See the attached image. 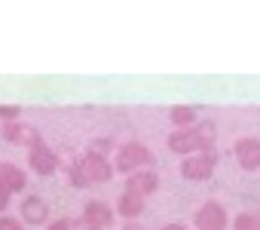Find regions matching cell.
Returning <instances> with one entry per match:
<instances>
[{"label":"cell","instance_id":"6da1fadb","mask_svg":"<svg viewBox=\"0 0 260 230\" xmlns=\"http://www.w3.org/2000/svg\"><path fill=\"white\" fill-rule=\"evenodd\" d=\"M153 169V151L144 148L141 141H128L116 151V160H113V172H122V175H132L138 169Z\"/></svg>","mask_w":260,"mask_h":230},{"label":"cell","instance_id":"7a4b0ae2","mask_svg":"<svg viewBox=\"0 0 260 230\" xmlns=\"http://www.w3.org/2000/svg\"><path fill=\"white\" fill-rule=\"evenodd\" d=\"M214 166H217V151H214V148H208V151H196V154L184 157V163H181V175H184L187 181H208L211 172H214Z\"/></svg>","mask_w":260,"mask_h":230},{"label":"cell","instance_id":"3957f363","mask_svg":"<svg viewBox=\"0 0 260 230\" xmlns=\"http://www.w3.org/2000/svg\"><path fill=\"white\" fill-rule=\"evenodd\" d=\"M193 224H196V230H226L230 227V215H226V209L217 199H208V203H202L196 209Z\"/></svg>","mask_w":260,"mask_h":230},{"label":"cell","instance_id":"277c9868","mask_svg":"<svg viewBox=\"0 0 260 230\" xmlns=\"http://www.w3.org/2000/svg\"><path fill=\"white\" fill-rule=\"evenodd\" d=\"M159 190V175L153 172V169H138V172H132L125 178V190L122 193H132V196H141V199H147L150 193H156Z\"/></svg>","mask_w":260,"mask_h":230},{"label":"cell","instance_id":"5b68a950","mask_svg":"<svg viewBox=\"0 0 260 230\" xmlns=\"http://www.w3.org/2000/svg\"><path fill=\"white\" fill-rule=\"evenodd\" d=\"M28 166H31V172L34 175H52L55 169H58V157H55V151L49 148V145H34L31 151H28Z\"/></svg>","mask_w":260,"mask_h":230},{"label":"cell","instance_id":"8992f818","mask_svg":"<svg viewBox=\"0 0 260 230\" xmlns=\"http://www.w3.org/2000/svg\"><path fill=\"white\" fill-rule=\"evenodd\" d=\"M19 212H22V224H31V227H40L49 221V206L43 196L37 193H28L22 203H19Z\"/></svg>","mask_w":260,"mask_h":230},{"label":"cell","instance_id":"52a82bcc","mask_svg":"<svg viewBox=\"0 0 260 230\" xmlns=\"http://www.w3.org/2000/svg\"><path fill=\"white\" fill-rule=\"evenodd\" d=\"M113 209L107 206V203H101V199H89L86 206H83V215H80V224H89V227H98V230H107L110 224H113Z\"/></svg>","mask_w":260,"mask_h":230},{"label":"cell","instance_id":"ba28073f","mask_svg":"<svg viewBox=\"0 0 260 230\" xmlns=\"http://www.w3.org/2000/svg\"><path fill=\"white\" fill-rule=\"evenodd\" d=\"M233 154H236L242 169H248V172L260 169V138H239L233 145Z\"/></svg>","mask_w":260,"mask_h":230},{"label":"cell","instance_id":"9c48e42d","mask_svg":"<svg viewBox=\"0 0 260 230\" xmlns=\"http://www.w3.org/2000/svg\"><path fill=\"white\" fill-rule=\"evenodd\" d=\"M83 163V172L89 178V184H107L113 178V163L107 160H98V157H80Z\"/></svg>","mask_w":260,"mask_h":230},{"label":"cell","instance_id":"30bf717a","mask_svg":"<svg viewBox=\"0 0 260 230\" xmlns=\"http://www.w3.org/2000/svg\"><path fill=\"white\" fill-rule=\"evenodd\" d=\"M166 145H169V151L178 154V157H190V154L199 151V141H196V132H193V129H175Z\"/></svg>","mask_w":260,"mask_h":230},{"label":"cell","instance_id":"8fae6325","mask_svg":"<svg viewBox=\"0 0 260 230\" xmlns=\"http://www.w3.org/2000/svg\"><path fill=\"white\" fill-rule=\"evenodd\" d=\"M0 187H7L10 193H22L28 187V175L25 169L13 166V163H0Z\"/></svg>","mask_w":260,"mask_h":230},{"label":"cell","instance_id":"7c38bea8","mask_svg":"<svg viewBox=\"0 0 260 230\" xmlns=\"http://www.w3.org/2000/svg\"><path fill=\"white\" fill-rule=\"evenodd\" d=\"M169 117H172L175 129H193V126L199 123V113H196L193 104H175V107L169 110Z\"/></svg>","mask_w":260,"mask_h":230},{"label":"cell","instance_id":"4fadbf2b","mask_svg":"<svg viewBox=\"0 0 260 230\" xmlns=\"http://www.w3.org/2000/svg\"><path fill=\"white\" fill-rule=\"evenodd\" d=\"M116 212H119L125 221H135V218L144 212V199H141V196H132V193H119V199H116Z\"/></svg>","mask_w":260,"mask_h":230},{"label":"cell","instance_id":"5bb4252c","mask_svg":"<svg viewBox=\"0 0 260 230\" xmlns=\"http://www.w3.org/2000/svg\"><path fill=\"white\" fill-rule=\"evenodd\" d=\"M193 132H196L199 151H208V148H214V138H217V123H214V120H199V123L193 126Z\"/></svg>","mask_w":260,"mask_h":230},{"label":"cell","instance_id":"9a60e30c","mask_svg":"<svg viewBox=\"0 0 260 230\" xmlns=\"http://www.w3.org/2000/svg\"><path fill=\"white\" fill-rule=\"evenodd\" d=\"M68 184H71V187H89V178H86L80 160H74V163L68 166Z\"/></svg>","mask_w":260,"mask_h":230},{"label":"cell","instance_id":"2e32d148","mask_svg":"<svg viewBox=\"0 0 260 230\" xmlns=\"http://www.w3.org/2000/svg\"><path fill=\"white\" fill-rule=\"evenodd\" d=\"M113 151V141L110 138H95L86 151V157H98V160H107V154Z\"/></svg>","mask_w":260,"mask_h":230},{"label":"cell","instance_id":"e0dca14e","mask_svg":"<svg viewBox=\"0 0 260 230\" xmlns=\"http://www.w3.org/2000/svg\"><path fill=\"white\" fill-rule=\"evenodd\" d=\"M233 230H260V224H257V218H254V215L242 212V215H236V218H233Z\"/></svg>","mask_w":260,"mask_h":230},{"label":"cell","instance_id":"ac0fdd59","mask_svg":"<svg viewBox=\"0 0 260 230\" xmlns=\"http://www.w3.org/2000/svg\"><path fill=\"white\" fill-rule=\"evenodd\" d=\"M19 113H22V107H19V104H0V120H4V123L19 120Z\"/></svg>","mask_w":260,"mask_h":230},{"label":"cell","instance_id":"d6986e66","mask_svg":"<svg viewBox=\"0 0 260 230\" xmlns=\"http://www.w3.org/2000/svg\"><path fill=\"white\" fill-rule=\"evenodd\" d=\"M46 230H80V224H77V218H58V221L46 224Z\"/></svg>","mask_w":260,"mask_h":230},{"label":"cell","instance_id":"ffe728a7","mask_svg":"<svg viewBox=\"0 0 260 230\" xmlns=\"http://www.w3.org/2000/svg\"><path fill=\"white\" fill-rule=\"evenodd\" d=\"M0 230H25V224L19 218H10V215H0Z\"/></svg>","mask_w":260,"mask_h":230},{"label":"cell","instance_id":"44dd1931","mask_svg":"<svg viewBox=\"0 0 260 230\" xmlns=\"http://www.w3.org/2000/svg\"><path fill=\"white\" fill-rule=\"evenodd\" d=\"M122 230H147V227H141L138 221H125V227H122Z\"/></svg>","mask_w":260,"mask_h":230},{"label":"cell","instance_id":"7402d4cb","mask_svg":"<svg viewBox=\"0 0 260 230\" xmlns=\"http://www.w3.org/2000/svg\"><path fill=\"white\" fill-rule=\"evenodd\" d=\"M159 230H184L181 224H169V227H159Z\"/></svg>","mask_w":260,"mask_h":230},{"label":"cell","instance_id":"603a6c76","mask_svg":"<svg viewBox=\"0 0 260 230\" xmlns=\"http://www.w3.org/2000/svg\"><path fill=\"white\" fill-rule=\"evenodd\" d=\"M254 218H257V224H260V209H257V212H254Z\"/></svg>","mask_w":260,"mask_h":230},{"label":"cell","instance_id":"cb8c5ba5","mask_svg":"<svg viewBox=\"0 0 260 230\" xmlns=\"http://www.w3.org/2000/svg\"><path fill=\"white\" fill-rule=\"evenodd\" d=\"M0 215H4V209H0Z\"/></svg>","mask_w":260,"mask_h":230}]
</instances>
